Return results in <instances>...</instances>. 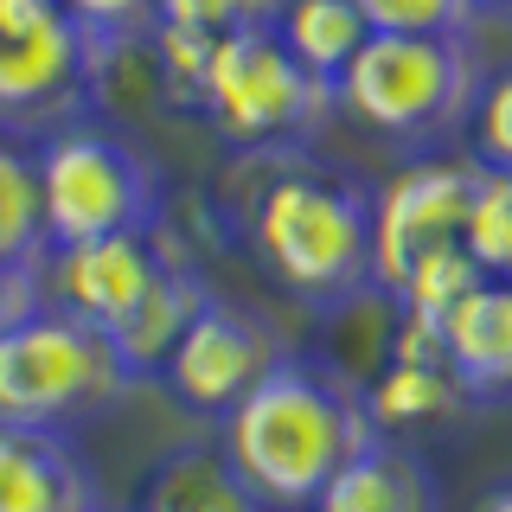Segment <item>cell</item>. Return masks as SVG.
Returning <instances> with one entry per match:
<instances>
[{"mask_svg":"<svg viewBox=\"0 0 512 512\" xmlns=\"http://www.w3.org/2000/svg\"><path fill=\"white\" fill-rule=\"evenodd\" d=\"M372 442L378 423L365 404V378H352L340 359H320V352H288L218 423V448L269 512H314L333 474Z\"/></svg>","mask_w":512,"mask_h":512,"instance_id":"obj_1","label":"cell"},{"mask_svg":"<svg viewBox=\"0 0 512 512\" xmlns=\"http://www.w3.org/2000/svg\"><path fill=\"white\" fill-rule=\"evenodd\" d=\"M372 192L359 173L314 167L308 154H282L244 205L250 256L295 308L346 314L372 282Z\"/></svg>","mask_w":512,"mask_h":512,"instance_id":"obj_2","label":"cell"},{"mask_svg":"<svg viewBox=\"0 0 512 512\" xmlns=\"http://www.w3.org/2000/svg\"><path fill=\"white\" fill-rule=\"evenodd\" d=\"M487 77L493 71L480 64L474 39L372 32L340 77V116L404 160H436L455 141H468Z\"/></svg>","mask_w":512,"mask_h":512,"instance_id":"obj_3","label":"cell"},{"mask_svg":"<svg viewBox=\"0 0 512 512\" xmlns=\"http://www.w3.org/2000/svg\"><path fill=\"white\" fill-rule=\"evenodd\" d=\"M186 103L231 154H263V160L308 154L340 116V90L288 52L276 26L212 39Z\"/></svg>","mask_w":512,"mask_h":512,"instance_id":"obj_4","label":"cell"},{"mask_svg":"<svg viewBox=\"0 0 512 512\" xmlns=\"http://www.w3.org/2000/svg\"><path fill=\"white\" fill-rule=\"evenodd\" d=\"M32 160H39V205L52 250L167 224V173L154 167V154H141L96 116L32 141Z\"/></svg>","mask_w":512,"mask_h":512,"instance_id":"obj_5","label":"cell"},{"mask_svg":"<svg viewBox=\"0 0 512 512\" xmlns=\"http://www.w3.org/2000/svg\"><path fill=\"white\" fill-rule=\"evenodd\" d=\"M135 372L103 327L58 308L0 333V423L26 429H84L135 391Z\"/></svg>","mask_w":512,"mask_h":512,"instance_id":"obj_6","label":"cell"},{"mask_svg":"<svg viewBox=\"0 0 512 512\" xmlns=\"http://www.w3.org/2000/svg\"><path fill=\"white\" fill-rule=\"evenodd\" d=\"M109 64L64 0H0V135L45 141L103 109Z\"/></svg>","mask_w":512,"mask_h":512,"instance_id":"obj_7","label":"cell"},{"mask_svg":"<svg viewBox=\"0 0 512 512\" xmlns=\"http://www.w3.org/2000/svg\"><path fill=\"white\" fill-rule=\"evenodd\" d=\"M288 352H295L288 346V327L269 308L212 288V301L192 314L180 346L167 352L160 378H167L173 404H186L192 416H205V423H224V416H231L256 384L288 359Z\"/></svg>","mask_w":512,"mask_h":512,"instance_id":"obj_8","label":"cell"},{"mask_svg":"<svg viewBox=\"0 0 512 512\" xmlns=\"http://www.w3.org/2000/svg\"><path fill=\"white\" fill-rule=\"evenodd\" d=\"M474 192H480V167L455 160V154L410 160L397 180H384L372 192V282H378V295H391L423 250L461 244Z\"/></svg>","mask_w":512,"mask_h":512,"instance_id":"obj_9","label":"cell"},{"mask_svg":"<svg viewBox=\"0 0 512 512\" xmlns=\"http://www.w3.org/2000/svg\"><path fill=\"white\" fill-rule=\"evenodd\" d=\"M173 263H180V250H173L167 224L128 237H96V244H64L45 256V308L77 314L116 340Z\"/></svg>","mask_w":512,"mask_h":512,"instance_id":"obj_10","label":"cell"},{"mask_svg":"<svg viewBox=\"0 0 512 512\" xmlns=\"http://www.w3.org/2000/svg\"><path fill=\"white\" fill-rule=\"evenodd\" d=\"M96 461L64 429L0 423V512H103Z\"/></svg>","mask_w":512,"mask_h":512,"instance_id":"obj_11","label":"cell"},{"mask_svg":"<svg viewBox=\"0 0 512 512\" xmlns=\"http://www.w3.org/2000/svg\"><path fill=\"white\" fill-rule=\"evenodd\" d=\"M442 359L474 410H512V282H480L442 320Z\"/></svg>","mask_w":512,"mask_h":512,"instance_id":"obj_12","label":"cell"},{"mask_svg":"<svg viewBox=\"0 0 512 512\" xmlns=\"http://www.w3.org/2000/svg\"><path fill=\"white\" fill-rule=\"evenodd\" d=\"M314 512H442V474L404 436H378L359 461L333 474Z\"/></svg>","mask_w":512,"mask_h":512,"instance_id":"obj_13","label":"cell"},{"mask_svg":"<svg viewBox=\"0 0 512 512\" xmlns=\"http://www.w3.org/2000/svg\"><path fill=\"white\" fill-rule=\"evenodd\" d=\"M135 512H269L218 442H186L148 468Z\"/></svg>","mask_w":512,"mask_h":512,"instance_id":"obj_14","label":"cell"},{"mask_svg":"<svg viewBox=\"0 0 512 512\" xmlns=\"http://www.w3.org/2000/svg\"><path fill=\"white\" fill-rule=\"evenodd\" d=\"M365 404H372L378 436H404V442H410V429H442L455 416H474V404L461 397L455 372H448V359H404V352H391L384 372L365 384Z\"/></svg>","mask_w":512,"mask_h":512,"instance_id":"obj_15","label":"cell"},{"mask_svg":"<svg viewBox=\"0 0 512 512\" xmlns=\"http://www.w3.org/2000/svg\"><path fill=\"white\" fill-rule=\"evenodd\" d=\"M205 301H212V282H205L199 269H192L186 256H180V263L160 276L154 295L135 308V320H128V327L116 333V352L128 359V372H135V378H160L167 352L180 346V333L192 327V314H199Z\"/></svg>","mask_w":512,"mask_h":512,"instance_id":"obj_16","label":"cell"},{"mask_svg":"<svg viewBox=\"0 0 512 512\" xmlns=\"http://www.w3.org/2000/svg\"><path fill=\"white\" fill-rule=\"evenodd\" d=\"M276 32H282L288 52L308 64L314 77H327L333 90H340L346 64L365 52V39H372V26L359 20V7H352V0H288Z\"/></svg>","mask_w":512,"mask_h":512,"instance_id":"obj_17","label":"cell"},{"mask_svg":"<svg viewBox=\"0 0 512 512\" xmlns=\"http://www.w3.org/2000/svg\"><path fill=\"white\" fill-rule=\"evenodd\" d=\"M52 256L45 237V205H39V160L26 141L0 135V263L39 269Z\"/></svg>","mask_w":512,"mask_h":512,"instance_id":"obj_18","label":"cell"},{"mask_svg":"<svg viewBox=\"0 0 512 512\" xmlns=\"http://www.w3.org/2000/svg\"><path fill=\"white\" fill-rule=\"evenodd\" d=\"M480 282H487V276L474 269V256L461 244H442V250H423L404 269V282L391 288V308H397V320H429V327H442V320L455 314Z\"/></svg>","mask_w":512,"mask_h":512,"instance_id":"obj_19","label":"cell"},{"mask_svg":"<svg viewBox=\"0 0 512 512\" xmlns=\"http://www.w3.org/2000/svg\"><path fill=\"white\" fill-rule=\"evenodd\" d=\"M461 250L474 256V269L487 282H512V173L480 167V192L461 224Z\"/></svg>","mask_w":512,"mask_h":512,"instance_id":"obj_20","label":"cell"},{"mask_svg":"<svg viewBox=\"0 0 512 512\" xmlns=\"http://www.w3.org/2000/svg\"><path fill=\"white\" fill-rule=\"evenodd\" d=\"M372 32H404V39H474L480 13L474 0H352Z\"/></svg>","mask_w":512,"mask_h":512,"instance_id":"obj_21","label":"cell"},{"mask_svg":"<svg viewBox=\"0 0 512 512\" xmlns=\"http://www.w3.org/2000/svg\"><path fill=\"white\" fill-rule=\"evenodd\" d=\"M288 0H154L167 32H186V39H231V32H256L276 26Z\"/></svg>","mask_w":512,"mask_h":512,"instance_id":"obj_22","label":"cell"},{"mask_svg":"<svg viewBox=\"0 0 512 512\" xmlns=\"http://www.w3.org/2000/svg\"><path fill=\"white\" fill-rule=\"evenodd\" d=\"M64 13L84 26V39H90L109 64H122V52L148 45V39H154V20H160L154 0H64Z\"/></svg>","mask_w":512,"mask_h":512,"instance_id":"obj_23","label":"cell"},{"mask_svg":"<svg viewBox=\"0 0 512 512\" xmlns=\"http://www.w3.org/2000/svg\"><path fill=\"white\" fill-rule=\"evenodd\" d=\"M468 148H474V167L487 173H512V64L487 77L480 90V109H474V128H468Z\"/></svg>","mask_w":512,"mask_h":512,"instance_id":"obj_24","label":"cell"},{"mask_svg":"<svg viewBox=\"0 0 512 512\" xmlns=\"http://www.w3.org/2000/svg\"><path fill=\"white\" fill-rule=\"evenodd\" d=\"M39 308H45V263H39V269L0 263V333L20 327V320H32Z\"/></svg>","mask_w":512,"mask_h":512,"instance_id":"obj_25","label":"cell"},{"mask_svg":"<svg viewBox=\"0 0 512 512\" xmlns=\"http://www.w3.org/2000/svg\"><path fill=\"white\" fill-rule=\"evenodd\" d=\"M474 512H512V480H500V487H487Z\"/></svg>","mask_w":512,"mask_h":512,"instance_id":"obj_26","label":"cell"},{"mask_svg":"<svg viewBox=\"0 0 512 512\" xmlns=\"http://www.w3.org/2000/svg\"><path fill=\"white\" fill-rule=\"evenodd\" d=\"M474 13H480V26H512V0H474Z\"/></svg>","mask_w":512,"mask_h":512,"instance_id":"obj_27","label":"cell"},{"mask_svg":"<svg viewBox=\"0 0 512 512\" xmlns=\"http://www.w3.org/2000/svg\"><path fill=\"white\" fill-rule=\"evenodd\" d=\"M103 512H109V506H103Z\"/></svg>","mask_w":512,"mask_h":512,"instance_id":"obj_28","label":"cell"}]
</instances>
